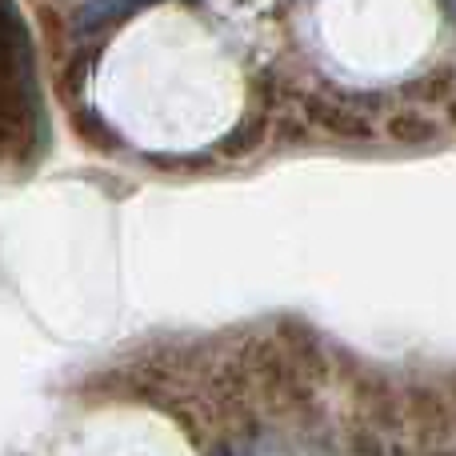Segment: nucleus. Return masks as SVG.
Masks as SVG:
<instances>
[{
    "instance_id": "3",
    "label": "nucleus",
    "mask_w": 456,
    "mask_h": 456,
    "mask_svg": "<svg viewBox=\"0 0 456 456\" xmlns=\"http://www.w3.org/2000/svg\"><path fill=\"white\" fill-rule=\"evenodd\" d=\"M388 136L401 144H436L441 141V125H436L433 117H425V112H396L393 120H388Z\"/></svg>"
},
{
    "instance_id": "1",
    "label": "nucleus",
    "mask_w": 456,
    "mask_h": 456,
    "mask_svg": "<svg viewBox=\"0 0 456 456\" xmlns=\"http://www.w3.org/2000/svg\"><path fill=\"white\" fill-rule=\"evenodd\" d=\"M305 125L324 128L329 136H340V141H372L377 136L372 109H364L361 96H345V101L324 93L305 96Z\"/></svg>"
},
{
    "instance_id": "5",
    "label": "nucleus",
    "mask_w": 456,
    "mask_h": 456,
    "mask_svg": "<svg viewBox=\"0 0 456 456\" xmlns=\"http://www.w3.org/2000/svg\"><path fill=\"white\" fill-rule=\"evenodd\" d=\"M444 112H449V120H452V125H456V96H452V101H449V104H444Z\"/></svg>"
},
{
    "instance_id": "2",
    "label": "nucleus",
    "mask_w": 456,
    "mask_h": 456,
    "mask_svg": "<svg viewBox=\"0 0 456 456\" xmlns=\"http://www.w3.org/2000/svg\"><path fill=\"white\" fill-rule=\"evenodd\" d=\"M144 4H152V0H85V4L72 12V37L88 40V37H96V32L120 24L125 16H133L136 8H144Z\"/></svg>"
},
{
    "instance_id": "4",
    "label": "nucleus",
    "mask_w": 456,
    "mask_h": 456,
    "mask_svg": "<svg viewBox=\"0 0 456 456\" xmlns=\"http://www.w3.org/2000/svg\"><path fill=\"white\" fill-rule=\"evenodd\" d=\"M441 4H444V12H449L452 24H456V0H441Z\"/></svg>"
}]
</instances>
